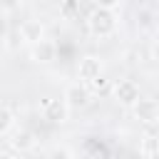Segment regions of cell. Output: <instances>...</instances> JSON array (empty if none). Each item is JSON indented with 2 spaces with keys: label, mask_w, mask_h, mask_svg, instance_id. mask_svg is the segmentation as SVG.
<instances>
[{
  "label": "cell",
  "mask_w": 159,
  "mask_h": 159,
  "mask_svg": "<svg viewBox=\"0 0 159 159\" xmlns=\"http://www.w3.org/2000/svg\"><path fill=\"white\" fill-rule=\"evenodd\" d=\"M0 159H20V157L12 154V152H0Z\"/></svg>",
  "instance_id": "5bb4252c"
},
{
  "label": "cell",
  "mask_w": 159,
  "mask_h": 159,
  "mask_svg": "<svg viewBox=\"0 0 159 159\" xmlns=\"http://www.w3.org/2000/svg\"><path fill=\"white\" fill-rule=\"evenodd\" d=\"M87 32L97 40H107L117 32V12H109L104 7H92V12L87 15Z\"/></svg>",
  "instance_id": "6da1fadb"
},
{
  "label": "cell",
  "mask_w": 159,
  "mask_h": 159,
  "mask_svg": "<svg viewBox=\"0 0 159 159\" xmlns=\"http://www.w3.org/2000/svg\"><path fill=\"white\" fill-rule=\"evenodd\" d=\"M30 60L35 62V65H52L55 60H57V45L52 42V40H40L37 45H32L30 47Z\"/></svg>",
  "instance_id": "ba28073f"
},
{
  "label": "cell",
  "mask_w": 159,
  "mask_h": 159,
  "mask_svg": "<svg viewBox=\"0 0 159 159\" xmlns=\"http://www.w3.org/2000/svg\"><path fill=\"white\" fill-rule=\"evenodd\" d=\"M62 102L67 104V109H84L92 102V89L87 84H82V82H70L65 87Z\"/></svg>",
  "instance_id": "277c9868"
},
{
  "label": "cell",
  "mask_w": 159,
  "mask_h": 159,
  "mask_svg": "<svg viewBox=\"0 0 159 159\" xmlns=\"http://www.w3.org/2000/svg\"><path fill=\"white\" fill-rule=\"evenodd\" d=\"M17 32H20V40H22L27 47H32V45H37L40 40H45V25H42L40 20H25Z\"/></svg>",
  "instance_id": "9c48e42d"
},
{
  "label": "cell",
  "mask_w": 159,
  "mask_h": 159,
  "mask_svg": "<svg viewBox=\"0 0 159 159\" xmlns=\"http://www.w3.org/2000/svg\"><path fill=\"white\" fill-rule=\"evenodd\" d=\"M137 20H139V25H142V27H152V20H154V12H152L149 7H142V10L137 12Z\"/></svg>",
  "instance_id": "7c38bea8"
},
{
  "label": "cell",
  "mask_w": 159,
  "mask_h": 159,
  "mask_svg": "<svg viewBox=\"0 0 159 159\" xmlns=\"http://www.w3.org/2000/svg\"><path fill=\"white\" fill-rule=\"evenodd\" d=\"M102 72H104V62H102V57H97V55H84V57H80V62H77V82H82V84H92V82H97L99 77H102Z\"/></svg>",
  "instance_id": "3957f363"
},
{
  "label": "cell",
  "mask_w": 159,
  "mask_h": 159,
  "mask_svg": "<svg viewBox=\"0 0 159 159\" xmlns=\"http://www.w3.org/2000/svg\"><path fill=\"white\" fill-rule=\"evenodd\" d=\"M50 159H75V154L67 149V147H55L50 152Z\"/></svg>",
  "instance_id": "4fadbf2b"
},
{
  "label": "cell",
  "mask_w": 159,
  "mask_h": 159,
  "mask_svg": "<svg viewBox=\"0 0 159 159\" xmlns=\"http://www.w3.org/2000/svg\"><path fill=\"white\" fill-rule=\"evenodd\" d=\"M42 119L50 122V124H65V122L70 119V109H67V104H65L60 97L47 99V102L42 104Z\"/></svg>",
  "instance_id": "52a82bcc"
},
{
  "label": "cell",
  "mask_w": 159,
  "mask_h": 159,
  "mask_svg": "<svg viewBox=\"0 0 159 159\" xmlns=\"http://www.w3.org/2000/svg\"><path fill=\"white\" fill-rule=\"evenodd\" d=\"M7 144H10V149H12V154H27V152H32L35 149V144H37V139H35V134L30 132V129H25V127H17V129H12L10 134H7Z\"/></svg>",
  "instance_id": "5b68a950"
},
{
  "label": "cell",
  "mask_w": 159,
  "mask_h": 159,
  "mask_svg": "<svg viewBox=\"0 0 159 159\" xmlns=\"http://www.w3.org/2000/svg\"><path fill=\"white\" fill-rule=\"evenodd\" d=\"M12 129H15V112L7 104H0V137L10 134Z\"/></svg>",
  "instance_id": "8fae6325"
},
{
  "label": "cell",
  "mask_w": 159,
  "mask_h": 159,
  "mask_svg": "<svg viewBox=\"0 0 159 159\" xmlns=\"http://www.w3.org/2000/svg\"><path fill=\"white\" fill-rule=\"evenodd\" d=\"M139 154H142L144 159H157V154H159V139H157V134L147 132V134L139 139Z\"/></svg>",
  "instance_id": "30bf717a"
},
{
  "label": "cell",
  "mask_w": 159,
  "mask_h": 159,
  "mask_svg": "<svg viewBox=\"0 0 159 159\" xmlns=\"http://www.w3.org/2000/svg\"><path fill=\"white\" fill-rule=\"evenodd\" d=\"M77 10V5L75 2H70V5H62V12H75Z\"/></svg>",
  "instance_id": "9a60e30c"
},
{
  "label": "cell",
  "mask_w": 159,
  "mask_h": 159,
  "mask_svg": "<svg viewBox=\"0 0 159 159\" xmlns=\"http://www.w3.org/2000/svg\"><path fill=\"white\" fill-rule=\"evenodd\" d=\"M132 114L139 124H157L159 122V104L157 99L152 97H142L134 107H132Z\"/></svg>",
  "instance_id": "8992f818"
},
{
  "label": "cell",
  "mask_w": 159,
  "mask_h": 159,
  "mask_svg": "<svg viewBox=\"0 0 159 159\" xmlns=\"http://www.w3.org/2000/svg\"><path fill=\"white\" fill-rule=\"evenodd\" d=\"M112 97H114V102H117L119 107L132 109V107L142 99V89H139V84H137L134 80H117V82L112 84Z\"/></svg>",
  "instance_id": "7a4b0ae2"
}]
</instances>
